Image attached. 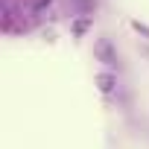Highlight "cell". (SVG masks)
Segmentation results:
<instances>
[{"mask_svg":"<svg viewBox=\"0 0 149 149\" xmlns=\"http://www.w3.org/2000/svg\"><path fill=\"white\" fill-rule=\"evenodd\" d=\"M100 88L105 94H111V88H114V76H111V73H100Z\"/></svg>","mask_w":149,"mask_h":149,"instance_id":"obj_1","label":"cell"}]
</instances>
